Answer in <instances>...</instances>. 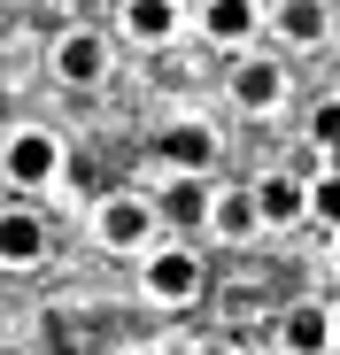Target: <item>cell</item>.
I'll use <instances>...</instances> for the list:
<instances>
[{"label":"cell","instance_id":"obj_4","mask_svg":"<svg viewBox=\"0 0 340 355\" xmlns=\"http://www.w3.org/2000/svg\"><path fill=\"white\" fill-rule=\"evenodd\" d=\"M46 255V224L31 216V209H8V216H0V263H8V270H31Z\"/></svg>","mask_w":340,"mask_h":355},{"label":"cell","instance_id":"obj_9","mask_svg":"<svg viewBox=\"0 0 340 355\" xmlns=\"http://www.w3.org/2000/svg\"><path fill=\"white\" fill-rule=\"evenodd\" d=\"M302 209H309V193L294 186V178H263V186H255V216L263 224H294Z\"/></svg>","mask_w":340,"mask_h":355},{"label":"cell","instance_id":"obj_2","mask_svg":"<svg viewBox=\"0 0 340 355\" xmlns=\"http://www.w3.org/2000/svg\"><path fill=\"white\" fill-rule=\"evenodd\" d=\"M0 162H8V178H16V186H46V178L62 170V139H54V132H16Z\"/></svg>","mask_w":340,"mask_h":355},{"label":"cell","instance_id":"obj_5","mask_svg":"<svg viewBox=\"0 0 340 355\" xmlns=\"http://www.w3.org/2000/svg\"><path fill=\"white\" fill-rule=\"evenodd\" d=\"M278 340H287V355H332V309H317V302L287 309V324H278Z\"/></svg>","mask_w":340,"mask_h":355},{"label":"cell","instance_id":"obj_3","mask_svg":"<svg viewBox=\"0 0 340 355\" xmlns=\"http://www.w3.org/2000/svg\"><path fill=\"white\" fill-rule=\"evenodd\" d=\"M162 162L178 170V178H201V170L216 162V132H209V124H170V132H162Z\"/></svg>","mask_w":340,"mask_h":355},{"label":"cell","instance_id":"obj_7","mask_svg":"<svg viewBox=\"0 0 340 355\" xmlns=\"http://www.w3.org/2000/svg\"><path fill=\"white\" fill-rule=\"evenodd\" d=\"M232 101L255 108V116L278 108V101H287V78H278V62H240V70H232Z\"/></svg>","mask_w":340,"mask_h":355},{"label":"cell","instance_id":"obj_20","mask_svg":"<svg viewBox=\"0 0 340 355\" xmlns=\"http://www.w3.org/2000/svg\"><path fill=\"white\" fill-rule=\"evenodd\" d=\"M332 263H340V255H332Z\"/></svg>","mask_w":340,"mask_h":355},{"label":"cell","instance_id":"obj_15","mask_svg":"<svg viewBox=\"0 0 340 355\" xmlns=\"http://www.w3.org/2000/svg\"><path fill=\"white\" fill-rule=\"evenodd\" d=\"M309 209H317L325 224H340V170H332V178H317V186H309Z\"/></svg>","mask_w":340,"mask_h":355},{"label":"cell","instance_id":"obj_14","mask_svg":"<svg viewBox=\"0 0 340 355\" xmlns=\"http://www.w3.org/2000/svg\"><path fill=\"white\" fill-rule=\"evenodd\" d=\"M162 209L178 216V224H201V216H209V186H201V178H178V186L162 193Z\"/></svg>","mask_w":340,"mask_h":355},{"label":"cell","instance_id":"obj_8","mask_svg":"<svg viewBox=\"0 0 340 355\" xmlns=\"http://www.w3.org/2000/svg\"><path fill=\"white\" fill-rule=\"evenodd\" d=\"M54 70H62V78H70V85H93V78H101V70H108V46H101V39H93V31H70V39H62V46H54Z\"/></svg>","mask_w":340,"mask_h":355},{"label":"cell","instance_id":"obj_10","mask_svg":"<svg viewBox=\"0 0 340 355\" xmlns=\"http://www.w3.org/2000/svg\"><path fill=\"white\" fill-rule=\"evenodd\" d=\"M201 24H209L216 46H240V39L255 31V0H209V16H201Z\"/></svg>","mask_w":340,"mask_h":355},{"label":"cell","instance_id":"obj_17","mask_svg":"<svg viewBox=\"0 0 340 355\" xmlns=\"http://www.w3.org/2000/svg\"><path fill=\"white\" fill-rule=\"evenodd\" d=\"M332 355H340V309H332Z\"/></svg>","mask_w":340,"mask_h":355},{"label":"cell","instance_id":"obj_18","mask_svg":"<svg viewBox=\"0 0 340 355\" xmlns=\"http://www.w3.org/2000/svg\"><path fill=\"white\" fill-rule=\"evenodd\" d=\"M201 355H232V347H201Z\"/></svg>","mask_w":340,"mask_h":355},{"label":"cell","instance_id":"obj_6","mask_svg":"<svg viewBox=\"0 0 340 355\" xmlns=\"http://www.w3.org/2000/svg\"><path fill=\"white\" fill-rule=\"evenodd\" d=\"M147 232H155V209L132 201V193H117V201L101 209V240H108V248H139Z\"/></svg>","mask_w":340,"mask_h":355},{"label":"cell","instance_id":"obj_13","mask_svg":"<svg viewBox=\"0 0 340 355\" xmlns=\"http://www.w3.org/2000/svg\"><path fill=\"white\" fill-rule=\"evenodd\" d=\"M124 31L132 39H170V31H178V8H170V0H132V8H124Z\"/></svg>","mask_w":340,"mask_h":355},{"label":"cell","instance_id":"obj_19","mask_svg":"<svg viewBox=\"0 0 340 355\" xmlns=\"http://www.w3.org/2000/svg\"><path fill=\"white\" fill-rule=\"evenodd\" d=\"M332 170H340V147H332Z\"/></svg>","mask_w":340,"mask_h":355},{"label":"cell","instance_id":"obj_12","mask_svg":"<svg viewBox=\"0 0 340 355\" xmlns=\"http://www.w3.org/2000/svg\"><path fill=\"white\" fill-rule=\"evenodd\" d=\"M209 224L224 232V240H248V232L263 224V216H255V193H216V201H209Z\"/></svg>","mask_w":340,"mask_h":355},{"label":"cell","instance_id":"obj_1","mask_svg":"<svg viewBox=\"0 0 340 355\" xmlns=\"http://www.w3.org/2000/svg\"><path fill=\"white\" fill-rule=\"evenodd\" d=\"M147 293L155 302H194L201 293V255H186V248H162V255H147Z\"/></svg>","mask_w":340,"mask_h":355},{"label":"cell","instance_id":"obj_16","mask_svg":"<svg viewBox=\"0 0 340 355\" xmlns=\"http://www.w3.org/2000/svg\"><path fill=\"white\" fill-rule=\"evenodd\" d=\"M309 132H317V147H340V101H317Z\"/></svg>","mask_w":340,"mask_h":355},{"label":"cell","instance_id":"obj_11","mask_svg":"<svg viewBox=\"0 0 340 355\" xmlns=\"http://www.w3.org/2000/svg\"><path fill=\"white\" fill-rule=\"evenodd\" d=\"M278 31L294 46H317L325 39V0H278Z\"/></svg>","mask_w":340,"mask_h":355}]
</instances>
